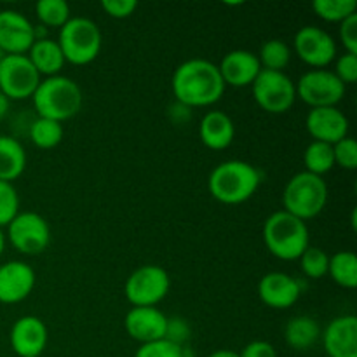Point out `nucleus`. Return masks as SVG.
<instances>
[{
    "instance_id": "30",
    "label": "nucleus",
    "mask_w": 357,
    "mask_h": 357,
    "mask_svg": "<svg viewBox=\"0 0 357 357\" xmlns=\"http://www.w3.org/2000/svg\"><path fill=\"white\" fill-rule=\"evenodd\" d=\"M312 9L321 20L340 24L349 16L356 14L357 2L356 0H316Z\"/></svg>"
},
{
    "instance_id": "44",
    "label": "nucleus",
    "mask_w": 357,
    "mask_h": 357,
    "mask_svg": "<svg viewBox=\"0 0 357 357\" xmlns=\"http://www.w3.org/2000/svg\"><path fill=\"white\" fill-rule=\"evenodd\" d=\"M0 136H2V135H0Z\"/></svg>"
},
{
    "instance_id": "33",
    "label": "nucleus",
    "mask_w": 357,
    "mask_h": 357,
    "mask_svg": "<svg viewBox=\"0 0 357 357\" xmlns=\"http://www.w3.org/2000/svg\"><path fill=\"white\" fill-rule=\"evenodd\" d=\"M135 357H183V347L162 338L139 345Z\"/></svg>"
},
{
    "instance_id": "12",
    "label": "nucleus",
    "mask_w": 357,
    "mask_h": 357,
    "mask_svg": "<svg viewBox=\"0 0 357 357\" xmlns=\"http://www.w3.org/2000/svg\"><path fill=\"white\" fill-rule=\"evenodd\" d=\"M293 45H295L296 56L314 70L326 68L338 56L335 38L326 30L312 26V24L296 31Z\"/></svg>"
},
{
    "instance_id": "28",
    "label": "nucleus",
    "mask_w": 357,
    "mask_h": 357,
    "mask_svg": "<svg viewBox=\"0 0 357 357\" xmlns=\"http://www.w3.org/2000/svg\"><path fill=\"white\" fill-rule=\"evenodd\" d=\"M257 56L261 70L284 72V68L291 61V49L288 47V44L284 40L272 38V40H267L261 45L260 52Z\"/></svg>"
},
{
    "instance_id": "23",
    "label": "nucleus",
    "mask_w": 357,
    "mask_h": 357,
    "mask_svg": "<svg viewBox=\"0 0 357 357\" xmlns=\"http://www.w3.org/2000/svg\"><path fill=\"white\" fill-rule=\"evenodd\" d=\"M321 338V328L310 316H295L284 328V340L295 351H309Z\"/></svg>"
},
{
    "instance_id": "32",
    "label": "nucleus",
    "mask_w": 357,
    "mask_h": 357,
    "mask_svg": "<svg viewBox=\"0 0 357 357\" xmlns=\"http://www.w3.org/2000/svg\"><path fill=\"white\" fill-rule=\"evenodd\" d=\"M20 213V195L13 183L0 181V229L9 225Z\"/></svg>"
},
{
    "instance_id": "27",
    "label": "nucleus",
    "mask_w": 357,
    "mask_h": 357,
    "mask_svg": "<svg viewBox=\"0 0 357 357\" xmlns=\"http://www.w3.org/2000/svg\"><path fill=\"white\" fill-rule=\"evenodd\" d=\"M65 129L61 122L38 117L30 126V139L35 146L42 150H51L61 143Z\"/></svg>"
},
{
    "instance_id": "10",
    "label": "nucleus",
    "mask_w": 357,
    "mask_h": 357,
    "mask_svg": "<svg viewBox=\"0 0 357 357\" xmlns=\"http://www.w3.org/2000/svg\"><path fill=\"white\" fill-rule=\"evenodd\" d=\"M40 80V73L26 54H9L0 63V93L9 100L31 98Z\"/></svg>"
},
{
    "instance_id": "13",
    "label": "nucleus",
    "mask_w": 357,
    "mask_h": 357,
    "mask_svg": "<svg viewBox=\"0 0 357 357\" xmlns=\"http://www.w3.org/2000/svg\"><path fill=\"white\" fill-rule=\"evenodd\" d=\"M35 42V26L13 9L0 10V49L3 54H28Z\"/></svg>"
},
{
    "instance_id": "11",
    "label": "nucleus",
    "mask_w": 357,
    "mask_h": 357,
    "mask_svg": "<svg viewBox=\"0 0 357 357\" xmlns=\"http://www.w3.org/2000/svg\"><path fill=\"white\" fill-rule=\"evenodd\" d=\"M7 237L21 255H40L51 243V229L40 215L23 211L7 225Z\"/></svg>"
},
{
    "instance_id": "37",
    "label": "nucleus",
    "mask_w": 357,
    "mask_h": 357,
    "mask_svg": "<svg viewBox=\"0 0 357 357\" xmlns=\"http://www.w3.org/2000/svg\"><path fill=\"white\" fill-rule=\"evenodd\" d=\"M340 42L344 44L345 52L357 54V14H352L347 20H344L338 28Z\"/></svg>"
},
{
    "instance_id": "31",
    "label": "nucleus",
    "mask_w": 357,
    "mask_h": 357,
    "mask_svg": "<svg viewBox=\"0 0 357 357\" xmlns=\"http://www.w3.org/2000/svg\"><path fill=\"white\" fill-rule=\"evenodd\" d=\"M300 260V268L309 279H321L328 274V265H330V257L326 251L321 248L309 246L303 251Z\"/></svg>"
},
{
    "instance_id": "14",
    "label": "nucleus",
    "mask_w": 357,
    "mask_h": 357,
    "mask_svg": "<svg viewBox=\"0 0 357 357\" xmlns=\"http://www.w3.org/2000/svg\"><path fill=\"white\" fill-rule=\"evenodd\" d=\"M305 126L312 142H323L335 145L349 136V119L337 107L310 108Z\"/></svg>"
},
{
    "instance_id": "5",
    "label": "nucleus",
    "mask_w": 357,
    "mask_h": 357,
    "mask_svg": "<svg viewBox=\"0 0 357 357\" xmlns=\"http://www.w3.org/2000/svg\"><path fill=\"white\" fill-rule=\"evenodd\" d=\"M328 202V185L321 176L310 174L307 171L296 173L289 178L282 192V206L284 211L296 218L312 220L323 213Z\"/></svg>"
},
{
    "instance_id": "15",
    "label": "nucleus",
    "mask_w": 357,
    "mask_h": 357,
    "mask_svg": "<svg viewBox=\"0 0 357 357\" xmlns=\"http://www.w3.org/2000/svg\"><path fill=\"white\" fill-rule=\"evenodd\" d=\"M300 295V282L284 272H268L258 282V296L271 309H289L298 302Z\"/></svg>"
},
{
    "instance_id": "25",
    "label": "nucleus",
    "mask_w": 357,
    "mask_h": 357,
    "mask_svg": "<svg viewBox=\"0 0 357 357\" xmlns=\"http://www.w3.org/2000/svg\"><path fill=\"white\" fill-rule=\"evenodd\" d=\"M328 274L342 288L354 289L357 286V257L352 251H338L330 257Z\"/></svg>"
},
{
    "instance_id": "39",
    "label": "nucleus",
    "mask_w": 357,
    "mask_h": 357,
    "mask_svg": "<svg viewBox=\"0 0 357 357\" xmlns=\"http://www.w3.org/2000/svg\"><path fill=\"white\" fill-rule=\"evenodd\" d=\"M188 335H190V330H188L187 323L183 319H167L166 340L183 347V342L187 340Z\"/></svg>"
},
{
    "instance_id": "4",
    "label": "nucleus",
    "mask_w": 357,
    "mask_h": 357,
    "mask_svg": "<svg viewBox=\"0 0 357 357\" xmlns=\"http://www.w3.org/2000/svg\"><path fill=\"white\" fill-rule=\"evenodd\" d=\"M264 243L271 255L284 261L298 260L310 246L309 227L284 209L275 211L264 223Z\"/></svg>"
},
{
    "instance_id": "18",
    "label": "nucleus",
    "mask_w": 357,
    "mask_h": 357,
    "mask_svg": "<svg viewBox=\"0 0 357 357\" xmlns=\"http://www.w3.org/2000/svg\"><path fill=\"white\" fill-rule=\"evenodd\" d=\"M35 288V271L24 261L0 265V303H20Z\"/></svg>"
},
{
    "instance_id": "16",
    "label": "nucleus",
    "mask_w": 357,
    "mask_h": 357,
    "mask_svg": "<svg viewBox=\"0 0 357 357\" xmlns=\"http://www.w3.org/2000/svg\"><path fill=\"white\" fill-rule=\"evenodd\" d=\"M126 331L139 344L166 338L167 317L157 307H132L124 321Z\"/></svg>"
},
{
    "instance_id": "26",
    "label": "nucleus",
    "mask_w": 357,
    "mask_h": 357,
    "mask_svg": "<svg viewBox=\"0 0 357 357\" xmlns=\"http://www.w3.org/2000/svg\"><path fill=\"white\" fill-rule=\"evenodd\" d=\"M303 164H305L307 173L323 178V174L330 173L335 166L333 145L323 142L309 143L303 152Z\"/></svg>"
},
{
    "instance_id": "17",
    "label": "nucleus",
    "mask_w": 357,
    "mask_h": 357,
    "mask_svg": "<svg viewBox=\"0 0 357 357\" xmlns=\"http://www.w3.org/2000/svg\"><path fill=\"white\" fill-rule=\"evenodd\" d=\"M47 328L35 316H23L13 324L9 342L20 357H40L47 345Z\"/></svg>"
},
{
    "instance_id": "41",
    "label": "nucleus",
    "mask_w": 357,
    "mask_h": 357,
    "mask_svg": "<svg viewBox=\"0 0 357 357\" xmlns=\"http://www.w3.org/2000/svg\"><path fill=\"white\" fill-rule=\"evenodd\" d=\"M208 357H239V354L234 351H229V349H220V351H215Z\"/></svg>"
},
{
    "instance_id": "20",
    "label": "nucleus",
    "mask_w": 357,
    "mask_h": 357,
    "mask_svg": "<svg viewBox=\"0 0 357 357\" xmlns=\"http://www.w3.org/2000/svg\"><path fill=\"white\" fill-rule=\"evenodd\" d=\"M218 70L225 86L246 87L255 82L258 73L261 72V66L255 52L236 49V51H230L223 56Z\"/></svg>"
},
{
    "instance_id": "35",
    "label": "nucleus",
    "mask_w": 357,
    "mask_h": 357,
    "mask_svg": "<svg viewBox=\"0 0 357 357\" xmlns=\"http://www.w3.org/2000/svg\"><path fill=\"white\" fill-rule=\"evenodd\" d=\"M335 75L340 79L344 86L347 84H354L357 80V54L352 52H344L338 56L337 63H335Z\"/></svg>"
},
{
    "instance_id": "1",
    "label": "nucleus",
    "mask_w": 357,
    "mask_h": 357,
    "mask_svg": "<svg viewBox=\"0 0 357 357\" xmlns=\"http://www.w3.org/2000/svg\"><path fill=\"white\" fill-rule=\"evenodd\" d=\"M171 87L178 103L187 108H199L218 103L227 86L218 65L209 59L194 58L174 70Z\"/></svg>"
},
{
    "instance_id": "36",
    "label": "nucleus",
    "mask_w": 357,
    "mask_h": 357,
    "mask_svg": "<svg viewBox=\"0 0 357 357\" xmlns=\"http://www.w3.org/2000/svg\"><path fill=\"white\" fill-rule=\"evenodd\" d=\"M101 9L114 20H126L135 14V10L138 9V2L136 0H103Z\"/></svg>"
},
{
    "instance_id": "9",
    "label": "nucleus",
    "mask_w": 357,
    "mask_h": 357,
    "mask_svg": "<svg viewBox=\"0 0 357 357\" xmlns=\"http://www.w3.org/2000/svg\"><path fill=\"white\" fill-rule=\"evenodd\" d=\"M296 98L310 108L337 107L345 96V86L330 70H309L295 84Z\"/></svg>"
},
{
    "instance_id": "34",
    "label": "nucleus",
    "mask_w": 357,
    "mask_h": 357,
    "mask_svg": "<svg viewBox=\"0 0 357 357\" xmlns=\"http://www.w3.org/2000/svg\"><path fill=\"white\" fill-rule=\"evenodd\" d=\"M335 164L347 171H354L357 167V143L351 136H345L333 145Z\"/></svg>"
},
{
    "instance_id": "22",
    "label": "nucleus",
    "mask_w": 357,
    "mask_h": 357,
    "mask_svg": "<svg viewBox=\"0 0 357 357\" xmlns=\"http://www.w3.org/2000/svg\"><path fill=\"white\" fill-rule=\"evenodd\" d=\"M26 56L31 65L35 66V70L40 73V77L59 75V72H61L66 63L58 42L49 37L42 38V40H35Z\"/></svg>"
},
{
    "instance_id": "21",
    "label": "nucleus",
    "mask_w": 357,
    "mask_h": 357,
    "mask_svg": "<svg viewBox=\"0 0 357 357\" xmlns=\"http://www.w3.org/2000/svg\"><path fill=\"white\" fill-rule=\"evenodd\" d=\"M234 136H236V126L225 112H208L199 124V138L209 150L229 149L234 142Z\"/></svg>"
},
{
    "instance_id": "43",
    "label": "nucleus",
    "mask_w": 357,
    "mask_h": 357,
    "mask_svg": "<svg viewBox=\"0 0 357 357\" xmlns=\"http://www.w3.org/2000/svg\"><path fill=\"white\" fill-rule=\"evenodd\" d=\"M3 58H6V54H3V51H2V49H0V63H2Z\"/></svg>"
},
{
    "instance_id": "6",
    "label": "nucleus",
    "mask_w": 357,
    "mask_h": 357,
    "mask_svg": "<svg viewBox=\"0 0 357 357\" xmlns=\"http://www.w3.org/2000/svg\"><path fill=\"white\" fill-rule=\"evenodd\" d=\"M58 45L61 49L65 61L72 65L84 66L93 63L100 56L101 44V30L98 24L89 17H70L61 28H59Z\"/></svg>"
},
{
    "instance_id": "3",
    "label": "nucleus",
    "mask_w": 357,
    "mask_h": 357,
    "mask_svg": "<svg viewBox=\"0 0 357 357\" xmlns=\"http://www.w3.org/2000/svg\"><path fill=\"white\" fill-rule=\"evenodd\" d=\"M33 107L38 117L65 122L75 117L82 108V91L79 84L65 75L45 77L35 89Z\"/></svg>"
},
{
    "instance_id": "2",
    "label": "nucleus",
    "mask_w": 357,
    "mask_h": 357,
    "mask_svg": "<svg viewBox=\"0 0 357 357\" xmlns=\"http://www.w3.org/2000/svg\"><path fill=\"white\" fill-rule=\"evenodd\" d=\"M261 176L246 160H225L211 171L208 180L209 194L222 204L236 206L250 201L257 194Z\"/></svg>"
},
{
    "instance_id": "38",
    "label": "nucleus",
    "mask_w": 357,
    "mask_h": 357,
    "mask_svg": "<svg viewBox=\"0 0 357 357\" xmlns=\"http://www.w3.org/2000/svg\"><path fill=\"white\" fill-rule=\"evenodd\" d=\"M239 357H278V351L274 345L265 340L250 342L241 352H237Z\"/></svg>"
},
{
    "instance_id": "29",
    "label": "nucleus",
    "mask_w": 357,
    "mask_h": 357,
    "mask_svg": "<svg viewBox=\"0 0 357 357\" xmlns=\"http://www.w3.org/2000/svg\"><path fill=\"white\" fill-rule=\"evenodd\" d=\"M38 21L45 28H61L70 20V6L65 0H40L35 6Z\"/></svg>"
},
{
    "instance_id": "19",
    "label": "nucleus",
    "mask_w": 357,
    "mask_h": 357,
    "mask_svg": "<svg viewBox=\"0 0 357 357\" xmlns=\"http://www.w3.org/2000/svg\"><path fill=\"white\" fill-rule=\"evenodd\" d=\"M323 347L330 357H357V317L338 316L321 331Z\"/></svg>"
},
{
    "instance_id": "7",
    "label": "nucleus",
    "mask_w": 357,
    "mask_h": 357,
    "mask_svg": "<svg viewBox=\"0 0 357 357\" xmlns=\"http://www.w3.org/2000/svg\"><path fill=\"white\" fill-rule=\"evenodd\" d=\"M251 91L258 107L268 114H286L296 101L295 82L284 72L261 70Z\"/></svg>"
},
{
    "instance_id": "40",
    "label": "nucleus",
    "mask_w": 357,
    "mask_h": 357,
    "mask_svg": "<svg viewBox=\"0 0 357 357\" xmlns=\"http://www.w3.org/2000/svg\"><path fill=\"white\" fill-rule=\"evenodd\" d=\"M9 107H10V100L6 96V94L0 93V119L6 117L7 112H9Z\"/></svg>"
},
{
    "instance_id": "42",
    "label": "nucleus",
    "mask_w": 357,
    "mask_h": 357,
    "mask_svg": "<svg viewBox=\"0 0 357 357\" xmlns=\"http://www.w3.org/2000/svg\"><path fill=\"white\" fill-rule=\"evenodd\" d=\"M3 250H6V234H3L2 229H0V257H2Z\"/></svg>"
},
{
    "instance_id": "24",
    "label": "nucleus",
    "mask_w": 357,
    "mask_h": 357,
    "mask_svg": "<svg viewBox=\"0 0 357 357\" xmlns=\"http://www.w3.org/2000/svg\"><path fill=\"white\" fill-rule=\"evenodd\" d=\"M26 167V152L13 136H0V181L13 183Z\"/></svg>"
},
{
    "instance_id": "8",
    "label": "nucleus",
    "mask_w": 357,
    "mask_h": 357,
    "mask_svg": "<svg viewBox=\"0 0 357 357\" xmlns=\"http://www.w3.org/2000/svg\"><path fill=\"white\" fill-rule=\"evenodd\" d=\"M171 279L159 265H143L126 281V298L132 307H155L167 296Z\"/></svg>"
}]
</instances>
